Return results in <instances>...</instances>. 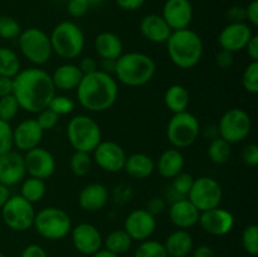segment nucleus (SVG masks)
<instances>
[{
    "instance_id": "25",
    "label": "nucleus",
    "mask_w": 258,
    "mask_h": 257,
    "mask_svg": "<svg viewBox=\"0 0 258 257\" xmlns=\"http://www.w3.org/2000/svg\"><path fill=\"white\" fill-rule=\"evenodd\" d=\"M93 48L101 59L116 60L123 53L122 40L112 32H102L97 34L93 42Z\"/></svg>"
},
{
    "instance_id": "10",
    "label": "nucleus",
    "mask_w": 258,
    "mask_h": 257,
    "mask_svg": "<svg viewBox=\"0 0 258 257\" xmlns=\"http://www.w3.org/2000/svg\"><path fill=\"white\" fill-rule=\"evenodd\" d=\"M217 127H218L219 138L224 139L229 144L242 143L251 134V116L242 108H229L222 115Z\"/></svg>"
},
{
    "instance_id": "13",
    "label": "nucleus",
    "mask_w": 258,
    "mask_h": 257,
    "mask_svg": "<svg viewBox=\"0 0 258 257\" xmlns=\"http://www.w3.org/2000/svg\"><path fill=\"white\" fill-rule=\"evenodd\" d=\"M126 158L127 155L125 149L120 144L111 140H102L93 150V159L98 168L111 174L120 173L123 170Z\"/></svg>"
},
{
    "instance_id": "43",
    "label": "nucleus",
    "mask_w": 258,
    "mask_h": 257,
    "mask_svg": "<svg viewBox=\"0 0 258 257\" xmlns=\"http://www.w3.org/2000/svg\"><path fill=\"white\" fill-rule=\"evenodd\" d=\"M14 148L13 141V127L10 122L0 120V155L9 153Z\"/></svg>"
},
{
    "instance_id": "40",
    "label": "nucleus",
    "mask_w": 258,
    "mask_h": 257,
    "mask_svg": "<svg viewBox=\"0 0 258 257\" xmlns=\"http://www.w3.org/2000/svg\"><path fill=\"white\" fill-rule=\"evenodd\" d=\"M194 179L196 178H193L191 174L181 171L180 174L171 179L173 180L171 181V189L179 198H186L194 183Z\"/></svg>"
},
{
    "instance_id": "24",
    "label": "nucleus",
    "mask_w": 258,
    "mask_h": 257,
    "mask_svg": "<svg viewBox=\"0 0 258 257\" xmlns=\"http://www.w3.org/2000/svg\"><path fill=\"white\" fill-rule=\"evenodd\" d=\"M140 32L145 39L153 43H166L171 32L166 22L161 15L158 14H148L141 19L140 22Z\"/></svg>"
},
{
    "instance_id": "6",
    "label": "nucleus",
    "mask_w": 258,
    "mask_h": 257,
    "mask_svg": "<svg viewBox=\"0 0 258 257\" xmlns=\"http://www.w3.org/2000/svg\"><path fill=\"white\" fill-rule=\"evenodd\" d=\"M67 139L75 151L93 153L102 141V131L97 121L87 115H76L67 125Z\"/></svg>"
},
{
    "instance_id": "21",
    "label": "nucleus",
    "mask_w": 258,
    "mask_h": 257,
    "mask_svg": "<svg viewBox=\"0 0 258 257\" xmlns=\"http://www.w3.org/2000/svg\"><path fill=\"white\" fill-rule=\"evenodd\" d=\"M44 131L39 126L35 118H27L23 120L17 125V127L13 128V141H14V148L19 151L32 150V149L39 146L42 141Z\"/></svg>"
},
{
    "instance_id": "34",
    "label": "nucleus",
    "mask_w": 258,
    "mask_h": 257,
    "mask_svg": "<svg viewBox=\"0 0 258 257\" xmlns=\"http://www.w3.org/2000/svg\"><path fill=\"white\" fill-rule=\"evenodd\" d=\"M20 72V59L17 53L7 47H0V76L14 78Z\"/></svg>"
},
{
    "instance_id": "44",
    "label": "nucleus",
    "mask_w": 258,
    "mask_h": 257,
    "mask_svg": "<svg viewBox=\"0 0 258 257\" xmlns=\"http://www.w3.org/2000/svg\"><path fill=\"white\" fill-rule=\"evenodd\" d=\"M59 117L60 116H58L57 113L53 112L50 108H44V110H42L40 112H38V116H37V122L39 123V126L42 127L43 131H48V130H52V128H54L55 126L58 125V122H59Z\"/></svg>"
},
{
    "instance_id": "33",
    "label": "nucleus",
    "mask_w": 258,
    "mask_h": 257,
    "mask_svg": "<svg viewBox=\"0 0 258 257\" xmlns=\"http://www.w3.org/2000/svg\"><path fill=\"white\" fill-rule=\"evenodd\" d=\"M133 239L125 229H115L107 234L105 239V249L115 254H122L131 248Z\"/></svg>"
},
{
    "instance_id": "36",
    "label": "nucleus",
    "mask_w": 258,
    "mask_h": 257,
    "mask_svg": "<svg viewBox=\"0 0 258 257\" xmlns=\"http://www.w3.org/2000/svg\"><path fill=\"white\" fill-rule=\"evenodd\" d=\"M134 257H169L163 243L158 241L146 239L136 248Z\"/></svg>"
},
{
    "instance_id": "50",
    "label": "nucleus",
    "mask_w": 258,
    "mask_h": 257,
    "mask_svg": "<svg viewBox=\"0 0 258 257\" xmlns=\"http://www.w3.org/2000/svg\"><path fill=\"white\" fill-rule=\"evenodd\" d=\"M77 66H78V68L81 70V72L83 73V76L90 75V73H93V72H96V71H98L97 62H96L95 58H92V57L82 58Z\"/></svg>"
},
{
    "instance_id": "31",
    "label": "nucleus",
    "mask_w": 258,
    "mask_h": 257,
    "mask_svg": "<svg viewBox=\"0 0 258 257\" xmlns=\"http://www.w3.org/2000/svg\"><path fill=\"white\" fill-rule=\"evenodd\" d=\"M45 193H47L45 180L34 178V176H28V178H24V180L22 181L20 196L32 204L42 201Z\"/></svg>"
},
{
    "instance_id": "39",
    "label": "nucleus",
    "mask_w": 258,
    "mask_h": 257,
    "mask_svg": "<svg viewBox=\"0 0 258 257\" xmlns=\"http://www.w3.org/2000/svg\"><path fill=\"white\" fill-rule=\"evenodd\" d=\"M22 33L19 22L9 15H0V38L3 39H15Z\"/></svg>"
},
{
    "instance_id": "14",
    "label": "nucleus",
    "mask_w": 258,
    "mask_h": 257,
    "mask_svg": "<svg viewBox=\"0 0 258 257\" xmlns=\"http://www.w3.org/2000/svg\"><path fill=\"white\" fill-rule=\"evenodd\" d=\"M23 156H24L25 170L29 176L45 180L54 174L55 159L53 154L47 149L37 146V148L27 151L25 155Z\"/></svg>"
},
{
    "instance_id": "60",
    "label": "nucleus",
    "mask_w": 258,
    "mask_h": 257,
    "mask_svg": "<svg viewBox=\"0 0 258 257\" xmlns=\"http://www.w3.org/2000/svg\"><path fill=\"white\" fill-rule=\"evenodd\" d=\"M92 257H118L117 254L112 253V252L107 251V249H100V251L96 252L95 254H92Z\"/></svg>"
},
{
    "instance_id": "37",
    "label": "nucleus",
    "mask_w": 258,
    "mask_h": 257,
    "mask_svg": "<svg viewBox=\"0 0 258 257\" xmlns=\"http://www.w3.org/2000/svg\"><path fill=\"white\" fill-rule=\"evenodd\" d=\"M242 246L251 256L258 254V226L248 224L242 232Z\"/></svg>"
},
{
    "instance_id": "49",
    "label": "nucleus",
    "mask_w": 258,
    "mask_h": 257,
    "mask_svg": "<svg viewBox=\"0 0 258 257\" xmlns=\"http://www.w3.org/2000/svg\"><path fill=\"white\" fill-rule=\"evenodd\" d=\"M227 18L231 23H244L246 20V8L243 7H232L227 12Z\"/></svg>"
},
{
    "instance_id": "19",
    "label": "nucleus",
    "mask_w": 258,
    "mask_h": 257,
    "mask_svg": "<svg viewBox=\"0 0 258 257\" xmlns=\"http://www.w3.org/2000/svg\"><path fill=\"white\" fill-rule=\"evenodd\" d=\"M161 17L173 30L186 29L193 20V7L189 0H165Z\"/></svg>"
},
{
    "instance_id": "38",
    "label": "nucleus",
    "mask_w": 258,
    "mask_h": 257,
    "mask_svg": "<svg viewBox=\"0 0 258 257\" xmlns=\"http://www.w3.org/2000/svg\"><path fill=\"white\" fill-rule=\"evenodd\" d=\"M19 110V103H18L17 98L14 97L13 93L0 97V120L10 122L17 117Z\"/></svg>"
},
{
    "instance_id": "20",
    "label": "nucleus",
    "mask_w": 258,
    "mask_h": 257,
    "mask_svg": "<svg viewBox=\"0 0 258 257\" xmlns=\"http://www.w3.org/2000/svg\"><path fill=\"white\" fill-rule=\"evenodd\" d=\"M27 176L24 156L18 151H9L0 155V183L7 186L22 183Z\"/></svg>"
},
{
    "instance_id": "28",
    "label": "nucleus",
    "mask_w": 258,
    "mask_h": 257,
    "mask_svg": "<svg viewBox=\"0 0 258 257\" xmlns=\"http://www.w3.org/2000/svg\"><path fill=\"white\" fill-rule=\"evenodd\" d=\"M184 166H185V158L183 153L179 149L171 148L166 149L161 154L155 168H158L159 174L163 178L173 179L184 170Z\"/></svg>"
},
{
    "instance_id": "1",
    "label": "nucleus",
    "mask_w": 258,
    "mask_h": 257,
    "mask_svg": "<svg viewBox=\"0 0 258 257\" xmlns=\"http://www.w3.org/2000/svg\"><path fill=\"white\" fill-rule=\"evenodd\" d=\"M52 77L42 68H27L13 78V95L19 107L30 113H38L48 107L55 96Z\"/></svg>"
},
{
    "instance_id": "48",
    "label": "nucleus",
    "mask_w": 258,
    "mask_h": 257,
    "mask_svg": "<svg viewBox=\"0 0 258 257\" xmlns=\"http://www.w3.org/2000/svg\"><path fill=\"white\" fill-rule=\"evenodd\" d=\"M234 62V55L233 53L227 52V50L221 49L216 55V63L219 68L222 70H227V68H231L232 65Z\"/></svg>"
},
{
    "instance_id": "23",
    "label": "nucleus",
    "mask_w": 258,
    "mask_h": 257,
    "mask_svg": "<svg viewBox=\"0 0 258 257\" xmlns=\"http://www.w3.org/2000/svg\"><path fill=\"white\" fill-rule=\"evenodd\" d=\"M108 202V190L103 184L90 183L82 188L78 196L80 207L86 212H98L105 208Z\"/></svg>"
},
{
    "instance_id": "15",
    "label": "nucleus",
    "mask_w": 258,
    "mask_h": 257,
    "mask_svg": "<svg viewBox=\"0 0 258 257\" xmlns=\"http://www.w3.org/2000/svg\"><path fill=\"white\" fill-rule=\"evenodd\" d=\"M123 229L133 241H146L156 229L155 216L149 213L146 209H135L125 218Z\"/></svg>"
},
{
    "instance_id": "56",
    "label": "nucleus",
    "mask_w": 258,
    "mask_h": 257,
    "mask_svg": "<svg viewBox=\"0 0 258 257\" xmlns=\"http://www.w3.org/2000/svg\"><path fill=\"white\" fill-rule=\"evenodd\" d=\"M193 257H216V254H214L212 247L207 246V244H202V246L197 247L193 253Z\"/></svg>"
},
{
    "instance_id": "2",
    "label": "nucleus",
    "mask_w": 258,
    "mask_h": 257,
    "mask_svg": "<svg viewBox=\"0 0 258 257\" xmlns=\"http://www.w3.org/2000/svg\"><path fill=\"white\" fill-rule=\"evenodd\" d=\"M76 90L80 105L90 112L107 111L117 101V81L112 75L101 70L83 76Z\"/></svg>"
},
{
    "instance_id": "16",
    "label": "nucleus",
    "mask_w": 258,
    "mask_h": 257,
    "mask_svg": "<svg viewBox=\"0 0 258 257\" xmlns=\"http://www.w3.org/2000/svg\"><path fill=\"white\" fill-rule=\"evenodd\" d=\"M253 35L252 28L247 23H229L218 35L221 49L231 53L241 52Z\"/></svg>"
},
{
    "instance_id": "42",
    "label": "nucleus",
    "mask_w": 258,
    "mask_h": 257,
    "mask_svg": "<svg viewBox=\"0 0 258 257\" xmlns=\"http://www.w3.org/2000/svg\"><path fill=\"white\" fill-rule=\"evenodd\" d=\"M75 101L71 97H68V96L63 95H55L49 102V105H48V108H50L58 116L70 115V113H72L75 111Z\"/></svg>"
},
{
    "instance_id": "62",
    "label": "nucleus",
    "mask_w": 258,
    "mask_h": 257,
    "mask_svg": "<svg viewBox=\"0 0 258 257\" xmlns=\"http://www.w3.org/2000/svg\"><path fill=\"white\" fill-rule=\"evenodd\" d=\"M0 257H7V256H5V254H3V253H0Z\"/></svg>"
},
{
    "instance_id": "8",
    "label": "nucleus",
    "mask_w": 258,
    "mask_h": 257,
    "mask_svg": "<svg viewBox=\"0 0 258 257\" xmlns=\"http://www.w3.org/2000/svg\"><path fill=\"white\" fill-rule=\"evenodd\" d=\"M201 123L196 115L189 111L173 113L166 126L169 143L175 149L190 148L201 135Z\"/></svg>"
},
{
    "instance_id": "4",
    "label": "nucleus",
    "mask_w": 258,
    "mask_h": 257,
    "mask_svg": "<svg viewBox=\"0 0 258 257\" xmlns=\"http://www.w3.org/2000/svg\"><path fill=\"white\" fill-rule=\"evenodd\" d=\"M113 73L122 85L128 87H140L153 80L156 73V63L145 53H122L116 59Z\"/></svg>"
},
{
    "instance_id": "58",
    "label": "nucleus",
    "mask_w": 258,
    "mask_h": 257,
    "mask_svg": "<svg viewBox=\"0 0 258 257\" xmlns=\"http://www.w3.org/2000/svg\"><path fill=\"white\" fill-rule=\"evenodd\" d=\"M115 63L116 60H112V59H102V63H101L102 70L101 71L111 75V73H113V71H115Z\"/></svg>"
},
{
    "instance_id": "46",
    "label": "nucleus",
    "mask_w": 258,
    "mask_h": 257,
    "mask_svg": "<svg viewBox=\"0 0 258 257\" xmlns=\"http://www.w3.org/2000/svg\"><path fill=\"white\" fill-rule=\"evenodd\" d=\"M242 161L248 166L258 165V146L254 143L248 144L242 150Z\"/></svg>"
},
{
    "instance_id": "55",
    "label": "nucleus",
    "mask_w": 258,
    "mask_h": 257,
    "mask_svg": "<svg viewBox=\"0 0 258 257\" xmlns=\"http://www.w3.org/2000/svg\"><path fill=\"white\" fill-rule=\"evenodd\" d=\"M13 93V78L0 76V97Z\"/></svg>"
},
{
    "instance_id": "61",
    "label": "nucleus",
    "mask_w": 258,
    "mask_h": 257,
    "mask_svg": "<svg viewBox=\"0 0 258 257\" xmlns=\"http://www.w3.org/2000/svg\"><path fill=\"white\" fill-rule=\"evenodd\" d=\"M105 0H87V3L90 4V7H95V5H101Z\"/></svg>"
},
{
    "instance_id": "45",
    "label": "nucleus",
    "mask_w": 258,
    "mask_h": 257,
    "mask_svg": "<svg viewBox=\"0 0 258 257\" xmlns=\"http://www.w3.org/2000/svg\"><path fill=\"white\" fill-rule=\"evenodd\" d=\"M90 9V4L87 0H68L67 2V12L71 17L81 18L87 14Z\"/></svg>"
},
{
    "instance_id": "54",
    "label": "nucleus",
    "mask_w": 258,
    "mask_h": 257,
    "mask_svg": "<svg viewBox=\"0 0 258 257\" xmlns=\"http://www.w3.org/2000/svg\"><path fill=\"white\" fill-rule=\"evenodd\" d=\"M244 49L247 50V54L251 58V62H258V35H252Z\"/></svg>"
},
{
    "instance_id": "30",
    "label": "nucleus",
    "mask_w": 258,
    "mask_h": 257,
    "mask_svg": "<svg viewBox=\"0 0 258 257\" xmlns=\"http://www.w3.org/2000/svg\"><path fill=\"white\" fill-rule=\"evenodd\" d=\"M164 102L169 111L173 113L184 112V111H188L190 95L184 86L171 85L164 93Z\"/></svg>"
},
{
    "instance_id": "12",
    "label": "nucleus",
    "mask_w": 258,
    "mask_h": 257,
    "mask_svg": "<svg viewBox=\"0 0 258 257\" xmlns=\"http://www.w3.org/2000/svg\"><path fill=\"white\" fill-rule=\"evenodd\" d=\"M186 198L199 212L209 211L221 206L223 199V189L221 184L212 176H199L194 179V183Z\"/></svg>"
},
{
    "instance_id": "11",
    "label": "nucleus",
    "mask_w": 258,
    "mask_h": 257,
    "mask_svg": "<svg viewBox=\"0 0 258 257\" xmlns=\"http://www.w3.org/2000/svg\"><path fill=\"white\" fill-rule=\"evenodd\" d=\"M2 217L4 223L10 229L17 232L28 231L33 227L35 218V209L30 202L23 198L20 194L10 196L2 209Z\"/></svg>"
},
{
    "instance_id": "5",
    "label": "nucleus",
    "mask_w": 258,
    "mask_h": 257,
    "mask_svg": "<svg viewBox=\"0 0 258 257\" xmlns=\"http://www.w3.org/2000/svg\"><path fill=\"white\" fill-rule=\"evenodd\" d=\"M49 39L53 53L63 59H75L85 49L86 39L82 29L70 20L55 25L49 34Z\"/></svg>"
},
{
    "instance_id": "32",
    "label": "nucleus",
    "mask_w": 258,
    "mask_h": 257,
    "mask_svg": "<svg viewBox=\"0 0 258 257\" xmlns=\"http://www.w3.org/2000/svg\"><path fill=\"white\" fill-rule=\"evenodd\" d=\"M207 154L212 163L217 164V165H223V164L228 163L232 156V144L218 136V138L211 140L208 149H207Z\"/></svg>"
},
{
    "instance_id": "7",
    "label": "nucleus",
    "mask_w": 258,
    "mask_h": 257,
    "mask_svg": "<svg viewBox=\"0 0 258 257\" xmlns=\"http://www.w3.org/2000/svg\"><path fill=\"white\" fill-rule=\"evenodd\" d=\"M33 227L43 238L58 241L71 233L72 219L64 209L47 207L35 213Z\"/></svg>"
},
{
    "instance_id": "35",
    "label": "nucleus",
    "mask_w": 258,
    "mask_h": 257,
    "mask_svg": "<svg viewBox=\"0 0 258 257\" xmlns=\"http://www.w3.org/2000/svg\"><path fill=\"white\" fill-rule=\"evenodd\" d=\"M92 168V159L90 153L75 151L70 159V169L76 176H85L90 173Z\"/></svg>"
},
{
    "instance_id": "53",
    "label": "nucleus",
    "mask_w": 258,
    "mask_h": 257,
    "mask_svg": "<svg viewBox=\"0 0 258 257\" xmlns=\"http://www.w3.org/2000/svg\"><path fill=\"white\" fill-rule=\"evenodd\" d=\"M22 257H48V254L39 244H29L23 249Z\"/></svg>"
},
{
    "instance_id": "22",
    "label": "nucleus",
    "mask_w": 258,
    "mask_h": 257,
    "mask_svg": "<svg viewBox=\"0 0 258 257\" xmlns=\"http://www.w3.org/2000/svg\"><path fill=\"white\" fill-rule=\"evenodd\" d=\"M201 212L188 198L175 199L169 207V218L178 229H188L196 226Z\"/></svg>"
},
{
    "instance_id": "27",
    "label": "nucleus",
    "mask_w": 258,
    "mask_h": 257,
    "mask_svg": "<svg viewBox=\"0 0 258 257\" xmlns=\"http://www.w3.org/2000/svg\"><path fill=\"white\" fill-rule=\"evenodd\" d=\"M123 170L130 178L136 180L148 179L155 170V161L144 153H134L126 158Z\"/></svg>"
},
{
    "instance_id": "51",
    "label": "nucleus",
    "mask_w": 258,
    "mask_h": 257,
    "mask_svg": "<svg viewBox=\"0 0 258 257\" xmlns=\"http://www.w3.org/2000/svg\"><path fill=\"white\" fill-rule=\"evenodd\" d=\"M246 20L252 27L258 25V0H252L246 7Z\"/></svg>"
},
{
    "instance_id": "9",
    "label": "nucleus",
    "mask_w": 258,
    "mask_h": 257,
    "mask_svg": "<svg viewBox=\"0 0 258 257\" xmlns=\"http://www.w3.org/2000/svg\"><path fill=\"white\" fill-rule=\"evenodd\" d=\"M22 54L35 66H43L50 59L53 54L49 34L40 28H28L22 30L18 37Z\"/></svg>"
},
{
    "instance_id": "29",
    "label": "nucleus",
    "mask_w": 258,
    "mask_h": 257,
    "mask_svg": "<svg viewBox=\"0 0 258 257\" xmlns=\"http://www.w3.org/2000/svg\"><path fill=\"white\" fill-rule=\"evenodd\" d=\"M163 244L169 257H185L193 249V237L186 229H176Z\"/></svg>"
},
{
    "instance_id": "41",
    "label": "nucleus",
    "mask_w": 258,
    "mask_h": 257,
    "mask_svg": "<svg viewBox=\"0 0 258 257\" xmlns=\"http://www.w3.org/2000/svg\"><path fill=\"white\" fill-rule=\"evenodd\" d=\"M242 86L251 95L258 93V62L248 63L242 75Z\"/></svg>"
},
{
    "instance_id": "47",
    "label": "nucleus",
    "mask_w": 258,
    "mask_h": 257,
    "mask_svg": "<svg viewBox=\"0 0 258 257\" xmlns=\"http://www.w3.org/2000/svg\"><path fill=\"white\" fill-rule=\"evenodd\" d=\"M166 208V202L165 199L161 198V197H153V198L149 199L148 204H146V211L149 213H151L153 216L156 214H161Z\"/></svg>"
},
{
    "instance_id": "59",
    "label": "nucleus",
    "mask_w": 258,
    "mask_h": 257,
    "mask_svg": "<svg viewBox=\"0 0 258 257\" xmlns=\"http://www.w3.org/2000/svg\"><path fill=\"white\" fill-rule=\"evenodd\" d=\"M204 133H206V135H208L209 140H213V139L218 138L219 136L218 127H217V125L206 126V127H204Z\"/></svg>"
},
{
    "instance_id": "18",
    "label": "nucleus",
    "mask_w": 258,
    "mask_h": 257,
    "mask_svg": "<svg viewBox=\"0 0 258 257\" xmlns=\"http://www.w3.org/2000/svg\"><path fill=\"white\" fill-rule=\"evenodd\" d=\"M72 243L78 252L83 254H95L102 247L101 232L91 223H80L71 229Z\"/></svg>"
},
{
    "instance_id": "57",
    "label": "nucleus",
    "mask_w": 258,
    "mask_h": 257,
    "mask_svg": "<svg viewBox=\"0 0 258 257\" xmlns=\"http://www.w3.org/2000/svg\"><path fill=\"white\" fill-rule=\"evenodd\" d=\"M10 196H12V194H10L9 186H7V185H4V184L0 183V209L4 207V204L7 203L8 199L10 198Z\"/></svg>"
},
{
    "instance_id": "26",
    "label": "nucleus",
    "mask_w": 258,
    "mask_h": 257,
    "mask_svg": "<svg viewBox=\"0 0 258 257\" xmlns=\"http://www.w3.org/2000/svg\"><path fill=\"white\" fill-rule=\"evenodd\" d=\"M55 90L59 91H73L78 87L83 78V73L77 65L64 63L57 67L50 75Z\"/></svg>"
},
{
    "instance_id": "17",
    "label": "nucleus",
    "mask_w": 258,
    "mask_h": 257,
    "mask_svg": "<svg viewBox=\"0 0 258 257\" xmlns=\"http://www.w3.org/2000/svg\"><path fill=\"white\" fill-rule=\"evenodd\" d=\"M198 223L207 233L212 236H226L233 229L234 216L227 209L217 207L201 212Z\"/></svg>"
},
{
    "instance_id": "52",
    "label": "nucleus",
    "mask_w": 258,
    "mask_h": 257,
    "mask_svg": "<svg viewBox=\"0 0 258 257\" xmlns=\"http://www.w3.org/2000/svg\"><path fill=\"white\" fill-rule=\"evenodd\" d=\"M118 8L122 10H127V12H135L140 8L144 7L146 0H115Z\"/></svg>"
},
{
    "instance_id": "3",
    "label": "nucleus",
    "mask_w": 258,
    "mask_h": 257,
    "mask_svg": "<svg viewBox=\"0 0 258 257\" xmlns=\"http://www.w3.org/2000/svg\"><path fill=\"white\" fill-rule=\"evenodd\" d=\"M166 47L171 62L181 70L196 67L202 60L204 53V44L201 35L189 28L171 32Z\"/></svg>"
}]
</instances>
